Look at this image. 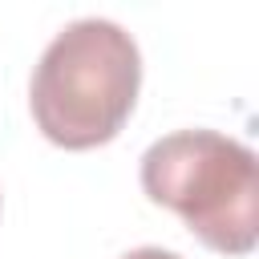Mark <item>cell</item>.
<instances>
[{"label":"cell","instance_id":"3","mask_svg":"<svg viewBox=\"0 0 259 259\" xmlns=\"http://www.w3.org/2000/svg\"><path fill=\"white\" fill-rule=\"evenodd\" d=\"M121 259H182L174 251H162V247H138V251H125Z\"/></svg>","mask_w":259,"mask_h":259},{"label":"cell","instance_id":"1","mask_svg":"<svg viewBox=\"0 0 259 259\" xmlns=\"http://www.w3.org/2000/svg\"><path fill=\"white\" fill-rule=\"evenodd\" d=\"M142 85L134 36L101 16L65 24L40 53L28 85L36 130L61 150H93L121 134Z\"/></svg>","mask_w":259,"mask_h":259},{"label":"cell","instance_id":"2","mask_svg":"<svg viewBox=\"0 0 259 259\" xmlns=\"http://www.w3.org/2000/svg\"><path fill=\"white\" fill-rule=\"evenodd\" d=\"M142 190L219 255H251L259 243V162L251 146L227 134L178 130L158 138L142 154Z\"/></svg>","mask_w":259,"mask_h":259}]
</instances>
